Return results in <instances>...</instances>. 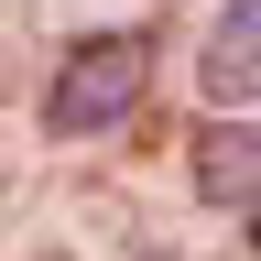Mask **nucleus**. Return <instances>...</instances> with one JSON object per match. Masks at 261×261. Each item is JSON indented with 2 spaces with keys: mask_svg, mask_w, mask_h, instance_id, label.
<instances>
[{
  "mask_svg": "<svg viewBox=\"0 0 261 261\" xmlns=\"http://www.w3.org/2000/svg\"><path fill=\"white\" fill-rule=\"evenodd\" d=\"M142 87H152V44L142 33H87V44H65L55 76H44V130L55 142L120 130L130 109H142Z\"/></svg>",
  "mask_w": 261,
  "mask_h": 261,
  "instance_id": "obj_1",
  "label": "nucleus"
},
{
  "mask_svg": "<svg viewBox=\"0 0 261 261\" xmlns=\"http://www.w3.org/2000/svg\"><path fill=\"white\" fill-rule=\"evenodd\" d=\"M196 87H207V109H250L261 98V0H228L207 55H196Z\"/></svg>",
  "mask_w": 261,
  "mask_h": 261,
  "instance_id": "obj_2",
  "label": "nucleus"
},
{
  "mask_svg": "<svg viewBox=\"0 0 261 261\" xmlns=\"http://www.w3.org/2000/svg\"><path fill=\"white\" fill-rule=\"evenodd\" d=\"M196 196L207 207H261V130L250 120H207L196 130Z\"/></svg>",
  "mask_w": 261,
  "mask_h": 261,
  "instance_id": "obj_3",
  "label": "nucleus"
}]
</instances>
